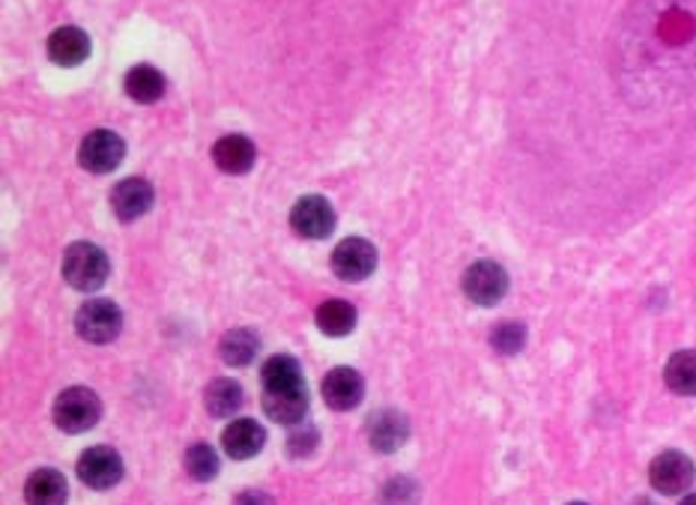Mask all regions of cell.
Instances as JSON below:
<instances>
[{"mask_svg": "<svg viewBox=\"0 0 696 505\" xmlns=\"http://www.w3.org/2000/svg\"><path fill=\"white\" fill-rule=\"evenodd\" d=\"M108 273H111L108 254L93 242H72L63 254V278L69 288L81 290V293H93L103 288Z\"/></svg>", "mask_w": 696, "mask_h": 505, "instance_id": "cell-1", "label": "cell"}, {"mask_svg": "<svg viewBox=\"0 0 696 505\" xmlns=\"http://www.w3.org/2000/svg\"><path fill=\"white\" fill-rule=\"evenodd\" d=\"M55 425L67 434H84L91 428L99 425L103 419V401L93 389H84V386H72V389H63L55 401Z\"/></svg>", "mask_w": 696, "mask_h": 505, "instance_id": "cell-2", "label": "cell"}, {"mask_svg": "<svg viewBox=\"0 0 696 505\" xmlns=\"http://www.w3.org/2000/svg\"><path fill=\"white\" fill-rule=\"evenodd\" d=\"M75 329L91 345H111L123 329V311L111 299H91L75 314Z\"/></svg>", "mask_w": 696, "mask_h": 505, "instance_id": "cell-3", "label": "cell"}, {"mask_svg": "<svg viewBox=\"0 0 696 505\" xmlns=\"http://www.w3.org/2000/svg\"><path fill=\"white\" fill-rule=\"evenodd\" d=\"M123 156H127V141L111 129H93L79 147L81 168L91 173H111L123 161Z\"/></svg>", "mask_w": 696, "mask_h": 505, "instance_id": "cell-4", "label": "cell"}, {"mask_svg": "<svg viewBox=\"0 0 696 505\" xmlns=\"http://www.w3.org/2000/svg\"><path fill=\"white\" fill-rule=\"evenodd\" d=\"M694 479H696V467L685 452H661L658 458L651 460L649 482L658 494H667V496L687 494V491H691V484H694Z\"/></svg>", "mask_w": 696, "mask_h": 505, "instance_id": "cell-5", "label": "cell"}, {"mask_svg": "<svg viewBox=\"0 0 696 505\" xmlns=\"http://www.w3.org/2000/svg\"><path fill=\"white\" fill-rule=\"evenodd\" d=\"M377 269V249L365 237H347L332 252V273L344 281H365Z\"/></svg>", "mask_w": 696, "mask_h": 505, "instance_id": "cell-6", "label": "cell"}, {"mask_svg": "<svg viewBox=\"0 0 696 505\" xmlns=\"http://www.w3.org/2000/svg\"><path fill=\"white\" fill-rule=\"evenodd\" d=\"M464 293L476 305H496L508 293V273L496 261H476L464 273Z\"/></svg>", "mask_w": 696, "mask_h": 505, "instance_id": "cell-7", "label": "cell"}, {"mask_svg": "<svg viewBox=\"0 0 696 505\" xmlns=\"http://www.w3.org/2000/svg\"><path fill=\"white\" fill-rule=\"evenodd\" d=\"M79 479L93 491H108L123 479V458L111 446H93L79 458Z\"/></svg>", "mask_w": 696, "mask_h": 505, "instance_id": "cell-8", "label": "cell"}, {"mask_svg": "<svg viewBox=\"0 0 696 505\" xmlns=\"http://www.w3.org/2000/svg\"><path fill=\"white\" fill-rule=\"evenodd\" d=\"M290 228L305 240H323L335 230V209L323 195L299 197L290 209Z\"/></svg>", "mask_w": 696, "mask_h": 505, "instance_id": "cell-9", "label": "cell"}, {"mask_svg": "<svg viewBox=\"0 0 696 505\" xmlns=\"http://www.w3.org/2000/svg\"><path fill=\"white\" fill-rule=\"evenodd\" d=\"M323 401L338 413L356 410L362 398H365V380L353 368H332L329 374L323 377Z\"/></svg>", "mask_w": 696, "mask_h": 505, "instance_id": "cell-10", "label": "cell"}, {"mask_svg": "<svg viewBox=\"0 0 696 505\" xmlns=\"http://www.w3.org/2000/svg\"><path fill=\"white\" fill-rule=\"evenodd\" d=\"M407 440H410V419L400 413V410L386 407V410H377V413L368 419V443L374 446V452L392 455Z\"/></svg>", "mask_w": 696, "mask_h": 505, "instance_id": "cell-11", "label": "cell"}, {"mask_svg": "<svg viewBox=\"0 0 696 505\" xmlns=\"http://www.w3.org/2000/svg\"><path fill=\"white\" fill-rule=\"evenodd\" d=\"M263 413L278 425H299L309 413V389L290 386V389H263Z\"/></svg>", "mask_w": 696, "mask_h": 505, "instance_id": "cell-12", "label": "cell"}, {"mask_svg": "<svg viewBox=\"0 0 696 505\" xmlns=\"http://www.w3.org/2000/svg\"><path fill=\"white\" fill-rule=\"evenodd\" d=\"M153 185L144 180V177H129L123 183L115 185V192H111V207H115L117 218L120 221H135L153 207Z\"/></svg>", "mask_w": 696, "mask_h": 505, "instance_id": "cell-13", "label": "cell"}, {"mask_svg": "<svg viewBox=\"0 0 696 505\" xmlns=\"http://www.w3.org/2000/svg\"><path fill=\"white\" fill-rule=\"evenodd\" d=\"M221 446L228 452V458L249 460L254 455H261L263 446H266V431L254 419H237V422H230L225 428Z\"/></svg>", "mask_w": 696, "mask_h": 505, "instance_id": "cell-14", "label": "cell"}, {"mask_svg": "<svg viewBox=\"0 0 696 505\" xmlns=\"http://www.w3.org/2000/svg\"><path fill=\"white\" fill-rule=\"evenodd\" d=\"M48 58L55 60L58 67H79L91 58V36L84 34L81 27H58L55 34L48 36Z\"/></svg>", "mask_w": 696, "mask_h": 505, "instance_id": "cell-15", "label": "cell"}, {"mask_svg": "<svg viewBox=\"0 0 696 505\" xmlns=\"http://www.w3.org/2000/svg\"><path fill=\"white\" fill-rule=\"evenodd\" d=\"M254 159H257V149L245 135H225L213 144V161L218 165V171L249 173Z\"/></svg>", "mask_w": 696, "mask_h": 505, "instance_id": "cell-16", "label": "cell"}, {"mask_svg": "<svg viewBox=\"0 0 696 505\" xmlns=\"http://www.w3.org/2000/svg\"><path fill=\"white\" fill-rule=\"evenodd\" d=\"M24 500L27 505H67L69 484L63 472L58 470H36L24 484Z\"/></svg>", "mask_w": 696, "mask_h": 505, "instance_id": "cell-17", "label": "cell"}, {"mask_svg": "<svg viewBox=\"0 0 696 505\" xmlns=\"http://www.w3.org/2000/svg\"><path fill=\"white\" fill-rule=\"evenodd\" d=\"M123 87H127L129 99H135L141 105H153L165 96V75L156 67H149V63H137V67L127 72Z\"/></svg>", "mask_w": 696, "mask_h": 505, "instance_id": "cell-18", "label": "cell"}, {"mask_svg": "<svg viewBox=\"0 0 696 505\" xmlns=\"http://www.w3.org/2000/svg\"><path fill=\"white\" fill-rule=\"evenodd\" d=\"M204 404L206 410H209V416H216V419H230V416L237 413L242 404H245V395H242V386L237 380L218 377L206 386Z\"/></svg>", "mask_w": 696, "mask_h": 505, "instance_id": "cell-19", "label": "cell"}, {"mask_svg": "<svg viewBox=\"0 0 696 505\" xmlns=\"http://www.w3.org/2000/svg\"><path fill=\"white\" fill-rule=\"evenodd\" d=\"M257 347H261V338L252 333V329H230L221 345H218V353H221V362L230 368H245L252 365L254 357H257Z\"/></svg>", "mask_w": 696, "mask_h": 505, "instance_id": "cell-20", "label": "cell"}, {"mask_svg": "<svg viewBox=\"0 0 696 505\" xmlns=\"http://www.w3.org/2000/svg\"><path fill=\"white\" fill-rule=\"evenodd\" d=\"M261 380H263V389H290V386H305L299 362L293 357H285V353L269 357L266 362H263Z\"/></svg>", "mask_w": 696, "mask_h": 505, "instance_id": "cell-21", "label": "cell"}, {"mask_svg": "<svg viewBox=\"0 0 696 505\" xmlns=\"http://www.w3.org/2000/svg\"><path fill=\"white\" fill-rule=\"evenodd\" d=\"M317 326L320 333L332 335V338H341V335H350L356 329V311L350 302L344 299H326L317 309Z\"/></svg>", "mask_w": 696, "mask_h": 505, "instance_id": "cell-22", "label": "cell"}, {"mask_svg": "<svg viewBox=\"0 0 696 505\" xmlns=\"http://www.w3.org/2000/svg\"><path fill=\"white\" fill-rule=\"evenodd\" d=\"M667 386L679 395H696V350H682L663 368Z\"/></svg>", "mask_w": 696, "mask_h": 505, "instance_id": "cell-23", "label": "cell"}, {"mask_svg": "<svg viewBox=\"0 0 696 505\" xmlns=\"http://www.w3.org/2000/svg\"><path fill=\"white\" fill-rule=\"evenodd\" d=\"M218 470H221V464H218L216 448L209 443H194L185 452V472L192 476L194 482H209V479H216Z\"/></svg>", "mask_w": 696, "mask_h": 505, "instance_id": "cell-24", "label": "cell"}, {"mask_svg": "<svg viewBox=\"0 0 696 505\" xmlns=\"http://www.w3.org/2000/svg\"><path fill=\"white\" fill-rule=\"evenodd\" d=\"M491 345L493 350H500L505 357H514V353L526 345V326L517 321L500 323L491 333Z\"/></svg>", "mask_w": 696, "mask_h": 505, "instance_id": "cell-25", "label": "cell"}, {"mask_svg": "<svg viewBox=\"0 0 696 505\" xmlns=\"http://www.w3.org/2000/svg\"><path fill=\"white\" fill-rule=\"evenodd\" d=\"M320 443V434H317V428L314 425H293V431H290V436H287V448H290V455L293 458H305V455H311L314 452V446Z\"/></svg>", "mask_w": 696, "mask_h": 505, "instance_id": "cell-26", "label": "cell"}, {"mask_svg": "<svg viewBox=\"0 0 696 505\" xmlns=\"http://www.w3.org/2000/svg\"><path fill=\"white\" fill-rule=\"evenodd\" d=\"M237 505H273V500L266 494H261V491H242V494L237 496Z\"/></svg>", "mask_w": 696, "mask_h": 505, "instance_id": "cell-27", "label": "cell"}, {"mask_svg": "<svg viewBox=\"0 0 696 505\" xmlns=\"http://www.w3.org/2000/svg\"><path fill=\"white\" fill-rule=\"evenodd\" d=\"M679 505H696V494H687L685 500H682V503H679Z\"/></svg>", "mask_w": 696, "mask_h": 505, "instance_id": "cell-28", "label": "cell"}, {"mask_svg": "<svg viewBox=\"0 0 696 505\" xmlns=\"http://www.w3.org/2000/svg\"><path fill=\"white\" fill-rule=\"evenodd\" d=\"M634 505H651L649 500H639V503H634Z\"/></svg>", "mask_w": 696, "mask_h": 505, "instance_id": "cell-29", "label": "cell"}, {"mask_svg": "<svg viewBox=\"0 0 696 505\" xmlns=\"http://www.w3.org/2000/svg\"><path fill=\"white\" fill-rule=\"evenodd\" d=\"M571 505H586V503H571Z\"/></svg>", "mask_w": 696, "mask_h": 505, "instance_id": "cell-30", "label": "cell"}]
</instances>
